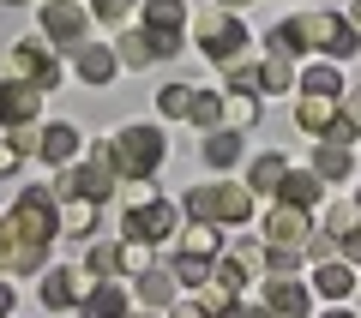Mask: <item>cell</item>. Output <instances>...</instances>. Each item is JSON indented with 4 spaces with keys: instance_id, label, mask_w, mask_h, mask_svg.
Masks as SVG:
<instances>
[{
    "instance_id": "1",
    "label": "cell",
    "mask_w": 361,
    "mask_h": 318,
    "mask_svg": "<svg viewBox=\"0 0 361 318\" xmlns=\"http://www.w3.org/2000/svg\"><path fill=\"white\" fill-rule=\"evenodd\" d=\"M13 270H37L42 258H49L54 234H61V204L49 198L42 186H30L25 198L13 204Z\"/></svg>"
},
{
    "instance_id": "2",
    "label": "cell",
    "mask_w": 361,
    "mask_h": 318,
    "mask_svg": "<svg viewBox=\"0 0 361 318\" xmlns=\"http://www.w3.org/2000/svg\"><path fill=\"white\" fill-rule=\"evenodd\" d=\"M187 217L193 222H247L253 217V186H193L187 192Z\"/></svg>"
},
{
    "instance_id": "3",
    "label": "cell",
    "mask_w": 361,
    "mask_h": 318,
    "mask_svg": "<svg viewBox=\"0 0 361 318\" xmlns=\"http://www.w3.org/2000/svg\"><path fill=\"white\" fill-rule=\"evenodd\" d=\"M301 37H307V49H319L325 61H349V54H361V30L343 25L337 13H307V18H301Z\"/></svg>"
},
{
    "instance_id": "4",
    "label": "cell",
    "mask_w": 361,
    "mask_h": 318,
    "mask_svg": "<svg viewBox=\"0 0 361 318\" xmlns=\"http://www.w3.org/2000/svg\"><path fill=\"white\" fill-rule=\"evenodd\" d=\"M163 132L157 127H127L115 139V168H121V180H133V174H157V163H163Z\"/></svg>"
},
{
    "instance_id": "5",
    "label": "cell",
    "mask_w": 361,
    "mask_h": 318,
    "mask_svg": "<svg viewBox=\"0 0 361 318\" xmlns=\"http://www.w3.org/2000/svg\"><path fill=\"white\" fill-rule=\"evenodd\" d=\"M199 49H205L217 66H241V54H247V30L217 6V13L199 18Z\"/></svg>"
},
{
    "instance_id": "6",
    "label": "cell",
    "mask_w": 361,
    "mask_h": 318,
    "mask_svg": "<svg viewBox=\"0 0 361 318\" xmlns=\"http://www.w3.org/2000/svg\"><path fill=\"white\" fill-rule=\"evenodd\" d=\"M13 72L30 78L37 90H54V84H61V61H54L49 37H25V42H18V49H13Z\"/></svg>"
},
{
    "instance_id": "7",
    "label": "cell",
    "mask_w": 361,
    "mask_h": 318,
    "mask_svg": "<svg viewBox=\"0 0 361 318\" xmlns=\"http://www.w3.org/2000/svg\"><path fill=\"white\" fill-rule=\"evenodd\" d=\"M127 241H145V246H157V241H169L175 234V204H163V198H145V204H127Z\"/></svg>"
},
{
    "instance_id": "8",
    "label": "cell",
    "mask_w": 361,
    "mask_h": 318,
    "mask_svg": "<svg viewBox=\"0 0 361 318\" xmlns=\"http://www.w3.org/2000/svg\"><path fill=\"white\" fill-rule=\"evenodd\" d=\"M85 6H78V0H49V6H42V37L49 42H61V49H78V42H85Z\"/></svg>"
},
{
    "instance_id": "9",
    "label": "cell",
    "mask_w": 361,
    "mask_h": 318,
    "mask_svg": "<svg viewBox=\"0 0 361 318\" xmlns=\"http://www.w3.org/2000/svg\"><path fill=\"white\" fill-rule=\"evenodd\" d=\"M90 288H97V276H90L85 265L78 270H49V276H42V306H49V312H66V306H78Z\"/></svg>"
},
{
    "instance_id": "10",
    "label": "cell",
    "mask_w": 361,
    "mask_h": 318,
    "mask_svg": "<svg viewBox=\"0 0 361 318\" xmlns=\"http://www.w3.org/2000/svg\"><path fill=\"white\" fill-rule=\"evenodd\" d=\"M37 102H42V90L30 78H6L0 84V127H30L37 120Z\"/></svg>"
},
{
    "instance_id": "11",
    "label": "cell",
    "mask_w": 361,
    "mask_h": 318,
    "mask_svg": "<svg viewBox=\"0 0 361 318\" xmlns=\"http://www.w3.org/2000/svg\"><path fill=\"white\" fill-rule=\"evenodd\" d=\"M307 234H313V222H307V210H301V204H277V210H271V229H265L271 246L301 253V246H307Z\"/></svg>"
},
{
    "instance_id": "12",
    "label": "cell",
    "mask_w": 361,
    "mask_h": 318,
    "mask_svg": "<svg viewBox=\"0 0 361 318\" xmlns=\"http://www.w3.org/2000/svg\"><path fill=\"white\" fill-rule=\"evenodd\" d=\"M301 127L307 132H319V139H331V127H337V115H343V108H337V96H319V90H301Z\"/></svg>"
},
{
    "instance_id": "13",
    "label": "cell",
    "mask_w": 361,
    "mask_h": 318,
    "mask_svg": "<svg viewBox=\"0 0 361 318\" xmlns=\"http://www.w3.org/2000/svg\"><path fill=\"white\" fill-rule=\"evenodd\" d=\"M73 66H78V78H85V84H109V78H115V54H109L103 42H78Z\"/></svg>"
},
{
    "instance_id": "14",
    "label": "cell",
    "mask_w": 361,
    "mask_h": 318,
    "mask_svg": "<svg viewBox=\"0 0 361 318\" xmlns=\"http://www.w3.org/2000/svg\"><path fill=\"white\" fill-rule=\"evenodd\" d=\"M313 288H319L325 300H349V294H355V270H349V258H325L319 276H313Z\"/></svg>"
},
{
    "instance_id": "15",
    "label": "cell",
    "mask_w": 361,
    "mask_h": 318,
    "mask_svg": "<svg viewBox=\"0 0 361 318\" xmlns=\"http://www.w3.org/2000/svg\"><path fill=\"white\" fill-rule=\"evenodd\" d=\"M265 306L277 318H307V288H301V282H289V276H277L265 288Z\"/></svg>"
},
{
    "instance_id": "16",
    "label": "cell",
    "mask_w": 361,
    "mask_h": 318,
    "mask_svg": "<svg viewBox=\"0 0 361 318\" xmlns=\"http://www.w3.org/2000/svg\"><path fill=\"white\" fill-rule=\"evenodd\" d=\"M289 61H295V54H277V49H271V61L253 66V84L265 90V96H283V90L295 84V66H289Z\"/></svg>"
},
{
    "instance_id": "17",
    "label": "cell",
    "mask_w": 361,
    "mask_h": 318,
    "mask_svg": "<svg viewBox=\"0 0 361 318\" xmlns=\"http://www.w3.org/2000/svg\"><path fill=\"white\" fill-rule=\"evenodd\" d=\"M42 163H73V156H78V127H73V120H61V127H49V132H42Z\"/></svg>"
},
{
    "instance_id": "18",
    "label": "cell",
    "mask_w": 361,
    "mask_h": 318,
    "mask_svg": "<svg viewBox=\"0 0 361 318\" xmlns=\"http://www.w3.org/2000/svg\"><path fill=\"white\" fill-rule=\"evenodd\" d=\"M277 192H283V204H301V210H313V204H319V192H325V180H319V168H313V174H295V168H289Z\"/></svg>"
},
{
    "instance_id": "19",
    "label": "cell",
    "mask_w": 361,
    "mask_h": 318,
    "mask_svg": "<svg viewBox=\"0 0 361 318\" xmlns=\"http://www.w3.org/2000/svg\"><path fill=\"white\" fill-rule=\"evenodd\" d=\"M85 318H127V294H121L115 282H97V288L85 294Z\"/></svg>"
},
{
    "instance_id": "20",
    "label": "cell",
    "mask_w": 361,
    "mask_h": 318,
    "mask_svg": "<svg viewBox=\"0 0 361 318\" xmlns=\"http://www.w3.org/2000/svg\"><path fill=\"white\" fill-rule=\"evenodd\" d=\"M313 168H319V180H343V174H355V156H349V144H319Z\"/></svg>"
},
{
    "instance_id": "21",
    "label": "cell",
    "mask_w": 361,
    "mask_h": 318,
    "mask_svg": "<svg viewBox=\"0 0 361 318\" xmlns=\"http://www.w3.org/2000/svg\"><path fill=\"white\" fill-rule=\"evenodd\" d=\"M217 246H223V234H217V222H193V229L180 234V253H193V258H217Z\"/></svg>"
},
{
    "instance_id": "22",
    "label": "cell",
    "mask_w": 361,
    "mask_h": 318,
    "mask_svg": "<svg viewBox=\"0 0 361 318\" xmlns=\"http://www.w3.org/2000/svg\"><path fill=\"white\" fill-rule=\"evenodd\" d=\"M283 174H289V156L265 151V156L253 163V180H247V186H253V192H277V186H283Z\"/></svg>"
},
{
    "instance_id": "23",
    "label": "cell",
    "mask_w": 361,
    "mask_h": 318,
    "mask_svg": "<svg viewBox=\"0 0 361 318\" xmlns=\"http://www.w3.org/2000/svg\"><path fill=\"white\" fill-rule=\"evenodd\" d=\"M301 90H319V96H343V72H337V61H313L307 72H301Z\"/></svg>"
},
{
    "instance_id": "24",
    "label": "cell",
    "mask_w": 361,
    "mask_h": 318,
    "mask_svg": "<svg viewBox=\"0 0 361 318\" xmlns=\"http://www.w3.org/2000/svg\"><path fill=\"white\" fill-rule=\"evenodd\" d=\"M235 156H241V127H223V132H211V139H205V163L211 168H229Z\"/></svg>"
},
{
    "instance_id": "25",
    "label": "cell",
    "mask_w": 361,
    "mask_h": 318,
    "mask_svg": "<svg viewBox=\"0 0 361 318\" xmlns=\"http://www.w3.org/2000/svg\"><path fill=\"white\" fill-rule=\"evenodd\" d=\"M85 270H90L97 282H109V276L121 270V246H109V241H90V246H85Z\"/></svg>"
},
{
    "instance_id": "26",
    "label": "cell",
    "mask_w": 361,
    "mask_h": 318,
    "mask_svg": "<svg viewBox=\"0 0 361 318\" xmlns=\"http://www.w3.org/2000/svg\"><path fill=\"white\" fill-rule=\"evenodd\" d=\"M145 25L151 30H180L187 25V6L180 0H145Z\"/></svg>"
},
{
    "instance_id": "27",
    "label": "cell",
    "mask_w": 361,
    "mask_h": 318,
    "mask_svg": "<svg viewBox=\"0 0 361 318\" xmlns=\"http://www.w3.org/2000/svg\"><path fill=\"white\" fill-rule=\"evenodd\" d=\"M61 229L66 234H90V229H97V198H78V192H73V204L61 210Z\"/></svg>"
},
{
    "instance_id": "28",
    "label": "cell",
    "mask_w": 361,
    "mask_h": 318,
    "mask_svg": "<svg viewBox=\"0 0 361 318\" xmlns=\"http://www.w3.org/2000/svg\"><path fill=\"white\" fill-rule=\"evenodd\" d=\"M193 300L205 306V312H229V306H235V282H229V276H217V282H199V288H193Z\"/></svg>"
},
{
    "instance_id": "29",
    "label": "cell",
    "mask_w": 361,
    "mask_h": 318,
    "mask_svg": "<svg viewBox=\"0 0 361 318\" xmlns=\"http://www.w3.org/2000/svg\"><path fill=\"white\" fill-rule=\"evenodd\" d=\"M169 294H175V276L169 270H139V300L145 306H169Z\"/></svg>"
},
{
    "instance_id": "30",
    "label": "cell",
    "mask_w": 361,
    "mask_h": 318,
    "mask_svg": "<svg viewBox=\"0 0 361 318\" xmlns=\"http://www.w3.org/2000/svg\"><path fill=\"white\" fill-rule=\"evenodd\" d=\"M157 108H163L169 120H180V115H193V90H187V84H169L163 96H157Z\"/></svg>"
},
{
    "instance_id": "31",
    "label": "cell",
    "mask_w": 361,
    "mask_h": 318,
    "mask_svg": "<svg viewBox=\"0 0 361 318\" xmlns=\"http://www.w3.org/2000/svg\"><path fill=\"white\" fill-rule=\"evenodd\" d=\"M223 115H229V108H223L211 90H193V120L199 127H223Z\"/></svg>"
},
{
    "instance_id": "32",
    "label": "cell",
    "mask_w": 361,
    "mask_h": 318,
    "mask_svg": "<svg viewBox=\"0 0 361 318\" xmlns=\"http://www.w3.org/2000/svg\"><path fill=\"white\" fill-rule=\"evenodd\" d=\"M235 265H241L247 270V276H259V270H265V246H259V241H235Z\"/></svg>"
},
{
    "instance_id": "33",
    "label": "cell",
    "mask_w": 361,
    "mask_h": 318,
    "mask_svg": "<svg viewBox=\"0 0 361 318\" xmlns=\"http://www.w3.org/2000/svg\"><path fill=\"white\" fill-rule=\"evenodd\" d=\"M97 18H103V25H127V18H133V0H97Z\"/></svg>"
},
{
    "instance_id": "34",
    "label": "cell",
    "mask_w": 361,
    "mask_h": 318,
    "mask_svg": "<svg viewBox=\"0 0 361 318\" xmlns=\"http://www.w3.org/2000/svg\"><path fill=\"white\" fill-rule=\"evenodd\" d=\"M0 270H13V222L0 217Z\"/></svg>"
},
{
    "instance_id": "35",
    "label": "cell",
    "mask_w": 361,
    "mask_h": 318,
    "mask_svg": "<svg viewBox=\"0 0 361 318\" xmlns=\"http://www.w3.org/2000/svg\"><path fill=\"white\" fill-rule=\"evenodd\" d=\"M18 156H25L18 144H0V174H13V168H18Z\"/></svg>"
},
{
    "instance_id": "36",
    "label": "cell",
    "mask_w": 361,
    "mask_h": 318,
    "mask_svg": "<svg viewBox=\"0 0 361 318\" xmlns=\"http://www.w3.org/2000/svg\"><path fill=\"white\" fill-rule=\"evenodd\" d=\"M169 318H211V312H205V306L193 300V306H175V312H169Z\"/></svg>"
},
{
    "instance_id": "37",
    "label": "cell",
    "mask_w": 361,
    "mask_h": 318,
    "mask_svg": "<svg viewBox=\"0 0 361 318\" xmlns=\"http://www.w3.org/2000/svg\"><path fill=\"white\" fill-rule=\"evenodd\" d=\"M223 13H247V6H253V0H217Z\"/></svg>"
},
{
    "instance_id": "38",
    "label": "cell",
    "mask_w": 361,
    "mask_h": 318,
    "mask_svg": "<svg viewBox=\"0 0 361 318\" xmlns=\"http://www.w3.org/2000/svg\"><path fill=\"white\" fill-rule=\"evenodd\" d=\"M0 312H13V288L6 282H0Z\"/></svg>"
},
{
    "instance_id": "39",
    "label": "cell",
    "mask_w": 361,
    "mask_h": 318,
    "mask_svg": "<svg viewBox=\"0 0 361 318\" xmlns=\"http://www.w3.org/2000/svg\"><path fill=\"white\" fill-rule=\"evenodd\" d=\"M211 318H247V306H229V312H211Z\"/></svg>"
},
{
    "instance_id": "40",
    "label": "cell",
    "mask_w": 361,
    "mask_h": 318,
    "mask_svg": "<svg viewBox=\"0 0 361 318\" xmlns=\"http://www.w3.org/2000/svg\"><path fill=\"white\" fill-rule=\"evenodd\" d=\"M325 318H355V312H325Z\"/></svg>"
},
{
    "instance_id": "41",
    "label": "cell",
    "mask_w": 361,
    "mask_h": 318,
    "mask_svg": "<svg viewBox=\"0 0 361 318\" xmlns=\"http://www.w3.org/2000/svg\"><path fill=\"white\" fill-rule=\"evenodd\" d=\"M6 6H25V0H6Z\"/></svg>"
},
{
    "instance_id": "42",
    "label": "cell",
    "mask_w": 361,
    "mask_h": 318,
    "mask_svg": "<svg viewBox=\"0 0 361 318\" xmlns=\"http://www.w3.org/2000/svg\"><path fill=\"white\" fill-rule=\"evenodd\" d=\"M355 204H361V198H355Z\"/></svg>"
}]
</instances>
